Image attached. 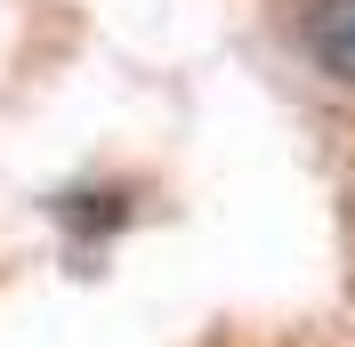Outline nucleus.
<instances>
[{
    "label": "nucleus",
    "instance_id": "obj_1",
    "mask_svg": "<svg viewBox=\"0 0 355 347\" xmlns=\"http://www.w3.org/2000/svg\"><path fill=\"white\" fill-rule=\"evenodd\" d=\"M307 49L331 81H355V0H315L307 8Z\"/></svg>",
    "mask_w": 355,
    "mask_h": 347
}]
</instances>
